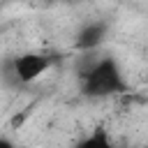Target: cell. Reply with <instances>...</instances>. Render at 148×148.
<instances>
[{
  "mask_svg": "<svg viewBox=\"0 0 148 148\" xmlns=\"http://www.w3.org/2000/svg\"><path fill=\"white\" fill-rule=\"evenodd\" d=\"M49 67H51V60L44 53H21L14 60V74H16V79L21 83L37 81Z\"/></svg>",
  "mask_w": 148,
  "mask_h": 148,
  "instance_id": "cell-1",
  "label": "cell"
},
{
  "mask_svg": "<svg viewBox=\"0 0 148 148\" xmlns=\"http://www.w3.org/2000/svg\"><path fill=\"white\" fill-rule=\"evenodd\" d=\"M118 83V72L113 67V62H99L97 67H92V72L88 74V88L97 90V92H111Z\"/></svg>",
  "mask_w": 148,
  "mask_h": 148,
  "instance_id": "cell-2",
  "label": "cell"
},
{
  "mask_svg": "<svg viewBox=\"0 0 148 148\" xmlns=\"http://www.w3.org/2000/svg\"><path fill=\"white\" fill-rule=\"evenodd\" d=\"M76 148H113V143L109 141V136L104 132H97V134L88 136L86 141H81Z\"/></svg>",
  "mask_w": 148,
  "mask_h": 148,
  "instance_id": "cell-3",
  "label": "cell"
},
{
  "mask_svg": "<svg viewBox=\"0 0 148 148\" xmlns=\"http://www.w3.org/2000/svg\"><path fill=\"white\" fill-rule=\"evenodd\" d=\"M141 148H148V143H146V146H141Z\"/></svg>",
  "mask_w": 148,
  "mask_h": 148,
  "instance_id": "cell-4",
  "label": "cell"
}]
</instances>
